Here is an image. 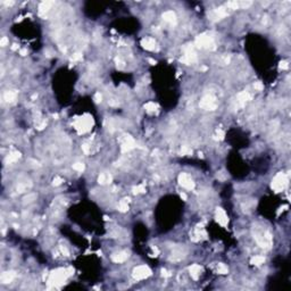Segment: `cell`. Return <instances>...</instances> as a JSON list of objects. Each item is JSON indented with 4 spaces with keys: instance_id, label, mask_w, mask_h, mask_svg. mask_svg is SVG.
<instances>
[{
    "instance_id": "6da1fadb",
    "label": "cell",
    "mask_w": 291,
    "mask_h": 291,
    "mask_svg": "<svg viewBox=\"0 0 291 291\" xmlns=\"http://www.w3.org/2000/svg\"><path fill=\"white\" fill-rule=\"evenodd\" d=\"M196 44L197 47L202 49H213L215 46V42L213 37H211L209 34H201L196 39Z\"/></svg>"
},
{
    "instance_id": "7a4b0ae2",
    "label": "cell",
    "mask_w": 291,
    "mask_h": 291,
    "mask_svg": "<svg viewBox=\"0 0 291 291\" xmlns=\"http://www.w3.org/2000/svg\"><path fill=\"white\" fill-rule=\"evenodd\" d=\"M286 183H288V178L286 174L277 173L272 181V189H274L276 192H280L286 188Z\"/></svg>"
},
{
    "instance_id": "3957f363",
    "label": "cell",
    "mask_w": 291,
    "mask_h": 291,
    "mask_svg": "<svg viewBox=\"0 0 291 291\" xmlns=\"http://www.w3.org/2000/svg\"><path fill=\"white\" fill-rule=\"evenodd\" d=\"M197 60V55H196V51L193 50V47L188 44L187 47L184 48V55L181 58V61L184 63V64H192L195 61Z\"/></svg>"
},
{
    "instance_id": "277c9868",
    "label": "cell",
    "mask_w": 291,
    "mask_h": 291,
    "mask_svg": "<svg viewBox=\"0 0 291 291\" xmlns=\"http://www.w3.org/2000/svg\"><path fill=\"white\" fill-rule=\"evenodd\" d=\"M200 107L207 110H214L217 107V103H216L215 97L213 94H206L204 96V98L200 101Z\"/></svg>"
},
{
    "instance_id": "5b68a950",
    "label": "cell",
    "mask_w": 291,
    "mask_h": 291,
    "mask_svg": "<svg viewBox=\"0 0 291 291\" xmlns=\"http://www.w3.org/2000/svg\"><path fill=\"white\" fill-rule=\"evenodd\" d=\"M227 7L226 6H223V7H218V8H216V9H213L208 14V17H209V19L211 21H214V22H216V21H220V19L224 18L226 15H227Z\"/></svg>"
},
{
    "instance_id": "8992f818",
    "label": "cell",
    "mask_w": 291,
    "mask_h": 291,
    "mask_svg": "<svg viewBox=\"0 0 291 291\" xmlns=\"http://www.w3.org/2000/svg\"><path fill=\"white\" fill-rule=\"evenodd\" d=\"M150 274V268L148 266H146V265H140V266L134 268V271H133V277L136 280H143V279L149 276Z\"/></svg>"
},
{
    "instance_id": "52a82bcc",
    "label": "cell",
    "mask_w": 291,
    "mask_h": 291,
    "mask_svg": "<svg viewBox=\"0 0 291 291\" xmlns=\"http://www.w3.org/2000/svg\"><path fill=\"white\" fill-rule=\"evenodd\" d=\"M178 183L182 188L187 190H192L195 188V182L191 178V176L187 173H181L178 175Z\"/></svg>"
},
{
    "instance_id": "ba28073f",
    "label": "cell",
    "mask_w": 291,
    "mask_h": 291,
    "mask_svg": "<svg viewBox=\"0 0 291 291\" xmlns=\"http://www.w3.org/2000/svg\"><path fill=\"white\" fill-rule=\"evenodd\" d=\"M136 147V141L133 138H131L130 136H124L122 140V146H121V149L123 152H127L131 149H133Z\"/></svg>"
},
{
    "instance_id": "9c48e42d",
    "label": "cell",
    "mask_w": 291,
    "mask_h": 291,
    "mask_svg": "<svg viewBox=\"0 0 291 291\" xmlns=\"http://www.w3.org/2000/svg\"><path fill=\"white\" fill-rule=\"evenodd\" d=\"M91 125H92V119L90 117H83L81 118V119H79L77 122H76L75 126L76 129H79L80 131L82 132H87L90 130V127H91Z\"/></svg>"
},
{
    "instance_id": "30bf717a",
    "label": "cell",
    "mask_w": 291,
    "mask_h": 291,
    "mask_svg": "<svg viewBox=\"0 0 291 291\" xmlns=\"http://www.w3.org/2000/svg\"><path fill=\"white\" fill-rule=\"evenodd\" d=\"M141 46L145 48V49H147V50H150V51H154V50L156 49V47H157L155 39L149 38V37H148V38L142 39V41H141Z\"/></svg>"
},
{
    "instance_id": "8fae6325",
    "label": "cell",
    "mask_w": 291,
    "mask_h": 291,
    "mask_svg": "<svg viewBox=\"0 0 291 291\" xmlns=\"http://www.w3.org/2000/svg\"><path fill=\"white\" fill-rule=\"evenodd\" d=\"M216 220L217 222L221 224L222 226H225L229 222V218H227V215L225 214V211H223L222 208H218L216 211Z\"/></svg>"
},
{
    "instance_id": "7c38bea8",
    "label": "cell",
    "mask_w": 291,
    "mask_h": 291,
    "mask_svg": "<svg viewBox=\"0 0 291 291\" xmlns=\"http://www.w3.org/2000/svg\"><path fill=\"white\" fill-rule=\"evenodd\" d=\"M52 5H54V2H51V1H42L40 4V6H39V15L40 16H46L49 13V10H50Z\"/></svg>"
},
{
    "instance_id": "4fadbf2b",
    "label": "cell",
    "mask_w": 291,
    "mask_h": 291,
    "mask_svg": "<svg viewBox=\"0 0 291 291\" xmlns=\"http://www.w3.org/2000/svg\"><path fill=\"white\" fill-rule=\"evenodd\" d=\"M163 19L166 23L173 25V24L176 23V15H175L173 10H167V11H165L163 14Z\"/></svg>"
},
{
    "instance_id": "5bb4252c",
    "label": "cell",
    "mask_w": 291,
    "mask_h": 291,
    "mask_svg": "<svg viewBox=\"0 0 291 291\" xmlns=\"http://www.w3.org/2000/svg\"><path fill=\"white\" fill-rule=\"evenodd\" d=\"M127 258H129V253H127V251H119V253H114L113 256H112V259H113L115 263H123V262H125Z\"/></svg>"
},
{
    "instance_id": "9a60e30c",
    "label": "cell",
    "mask_w": 291,
    "mask_h": 291,
    "mask_svg": "<svg viewBox=\"0 0 291 291\" xmlns=\"http://www.w3.org/2000/svg\"><path fill=\"white\" fill-rule=\"evenodd\" d=\"M249 99H250V94H249L248 92L244 91V92H241V93L238 94V98H237V103H238L239 106H244V103H247Z\"/></svg>"
},
{
    "instance_id": "2e32d148",
    "label": "cell",
    "mask_w": 291,
    "mask_h": 291,
    "mask_svg": "<svg viewBox=\"0 0 291 291\" xmlns=\"http://www.w3.org/2000/svg\"><path fill=\"white\" fill-rule=\"evenodd\" d=\"M14 277H15V273L11 272V271H8V272H5L1 274L0 281L2 282V283H9V282H11L14 280Z\"/></svg>"
},
{
    "instance_id": "e0dca14e",
    "label": "cell",
    "mask_w": 291,
    "mask_h": 291,
    "mask_svg": "<svg viewBox=\"0 0 291 291\" xmlns=\"http://www.w3.org/2000/svg\"><path fill=\"white\" fill-rule=\"evenodd\" d=\"M200 272H201V267H200L199 265H197V264H195V265H192V266L190 267V275H191L192 279H195V280H198V279H199Z\"/></svg>"
},
{
    "instance_id": "ac0fdd59",
    "label": "cell",
    "mask_w": 291,
    "mask_h": 291,
    "mask_svg": "<svg viewBox=\"0 0 291 291\" xmlns=\"http://www.w3.org/2000/svg\"><path fill=\"white\" fill-rule=\"evenodd\" d=\"M16 97H17V93H16L15 91H13V90L6 91L5 93H4V100H5L6 103H14L15 100H16Z\"/></svg>"
},
{
    "instance_id": "d6986e66",
    "label": "cell",
    "mask_w": 291,
    "mask_h": 291,
    "mask_svg": "<svg viewBox=\"0 0 291 291\" xmlns=\"http://www.w3.org/2000/svg\"><path fill=\"white\" fill-rule=\"evenodd\" d=\"M112 180H113V178H112V175L108 173H103L100 174V176H99L98 181L100 184H106V183H110L112 182Z\"/></svg>"
},
{
    "instance_id": "ffe728a7",
    "label": "cell",
    "mask_w": 291,
    "mask_h": 291,
    "mask_svg": "<svg viewBox=\"0 0 291 291\" xmlns=\"http://www.w3.org/2000/svg\"><path fill=\"white\" fill-rule=\"evenodd\" d=\"M19 152H17V151H14V152H10L9 155L7 156V158H6V163H14V162H16V160L19 158Z\"/></svg>"
},
{
    "instance_id": "44dd1931",
    "label": "cell",
    "mask_w": 291,
    "mask_h": 291,
    "mask_svg": "<svg viewBox=\"0 0 291 291\" xmlns=\"http://www.w3.org/2000/svg\"><path fill=\"white\" fill-rule=\"evenodd\" d=\"M145 108L148 113L154 114L156 110H157V105H156L155 103H152V101H149V103H147L145 105Z\"/></svg>"
},
{
    "instance_id": "7402d4cb",
    "label": "cell",
    "mask_w": 291,
    "mask_h": 291,
    "mask_svg": "<svg viewBox=\"0 0 291 291\" xmlns=\"http://www.w3.org/2000/svg\"><path fill=\"white\" fill-rule=\"evenodd\" d=\"M37 199V193H28V196H25L23 198V204H30L33 202Z\"/></svg>"
},
{
    "instance_id": "603a6c76",
    "label": "cell",
    "mask_w": 291,
    "mask_h": 291,
    "mask_svg": "<svg viewBox=\"0 0 291 291\" xmlns=\"http://www.w3.org/2000/svg\"><path fill=\"white\" fill-rule=\"evenodd\" d=\"M264 262H265V258L263 256H255L251 259V264H253V265H262V264H264Z\"/></svg>"
},
{
    "instance_id": "cb8c5ba5",
    "label": "cell",
    "mask_w": 291,
    "mask_h": 291,
    "mask_svg": "<svg viewBox=\"0 0 291 291\" xmlns=\"http://www.w3.org/2000/svg\"><path fill=\"white\" fill-rule=\"evenodd\" d=\"M217 272L220 273V274H227L229 268H227V266L224 265V264H218V266H217Z\"/></svg>"
},
{
    "instance_id": "d4e9b609",
    "label": "cell",
    "mask_w": 291,
    "mask_h": 291,
    "mask_svg": "<svg viewBox=\"0 0 291 291\" xmlns=\"http://www.w3.org/2000/svg\"><path fill=\"white\" fill-rule=\"evenodd\" d=\"M127 208H129V206H127L126 199H124V200H121V201H119V204H118V209H119L121 211H126Z\"/></svg>"
},
{
    "instance_id": "484cf974",
    "label": "cell",
    "mask_w": 291,
    "mask_h": 291,
    "mask_svg": "<svg viewBox=\"0 0 291 291\" xmlns=\"http://www.w3.org/2000/svg\"><path fill=\"white\" fill-rule=\"evenodd\" d=\"M73 169L76 172H83L84 171V164L83 163H75L73 165Z\"/></svg>"
},
{
    "instance_id": "4316f807",
    "label": "cell",
    "mask_w": 291,
    "mask_h": 291,
    "mask_svg": "<svg viewBox=\"0 0 291 291\" xmlns=\"http://www.w3.org/2000/svg\"><path fill=\"white\" fill-rule=\"evenodd\" d=\"M191 152H192V150H191V148L188 147V146H183L182 149H181V154H182V155H189V154H191Z\"/></svg>"
},
{
    "instance_id": "83f0119b",
    "label": "cell",
    "mask_w": 291,
    "mask_h": 291,
    "mask_svg": "<svg viewBox=\"0 0 291 291\" xmlns=\"http://www.w3.org/2000/svg\"><path fill=\"white\" fill-rule=\"evenodd\" d=\"M253 88L256 90H258V91H262V90L264 89V85L262 82H255V84H253Z\"/></svg>"
},
{
    "instance_id": "f1b7e54d",
    "label": "cell",
    "mask_w": 291,
    "mask_h": 291,
    "mask_svg": "<svg viewBox=\"0 0 291 291\" xmlns=\"http://www.w3.org/2000/svg\"><path fill=\"white\" fill-rule=\"evenodd\" d=\"M63 182H64V180L61 178H59V176H56V178H54V185H60Z\"/></svg>"
},
{
    "instance_id": "f546056e",
    "label": "cell",
    "mask_w": 291,
    "mask_h": 291,
    "mask_svg": "<svg viewBox=\"0 0 291 291\" xmlns=\"http://www.w3.org/2000/svg\"><path fill=\"white\" fill-rule=\"evenodd\" d=\"M133 190H134V193L143 192V191H145V187H143V185H138V187H136Z\"/></svg>"
},
{
    "instance_id": "4dcf8cb0",
    "label": "cell",
    "mask_w": 291,
    "mask_h": 291,
    "mask_svg": "<svg viewBox=\"0 0 291 291\" xmlns=\"http://www.w3.org/2000/svg\"><path fill=\"white\" fill-rule=\"evenodd\" d=\"M116 65H117V67L119 70H122V68H124V66H125V63L117 58V59H116Z\"/></svg>"
},
{
    "instance_id": "1f68e13d",
    "label": "cell",
    "mask_w": 291,
    "mask_h": 291,
    "mask_svg": "<svg viewBox=\"0 0 291 291\" xmlns=\"http://www.w3.org/2000/svg\"><path fill=\"white\" fill-rule=\"evenodd\" d=\"M72 59H73L74 61L81 60V59H82V55H81L80 52H77V54H74V55H73V57H72Z\"/></svg>"
},
{
    "instance_id": "d6a6232c",
    "label": "cell",
    "mask_w": 291,
    "mask_h": 291,
    "mask_svg": "<svg viewBox=\"0 0 291 291\" xmlns=\"http://www.w3.org/2000/svg\"><path fill=\"white\" fill-rule=\"evenodd\" d=\"M7 43H8V38H6V37H4V38L0 40V46H1V47L7 46Z\"/></svg>"
},
{
    "instance_id": "836d02e7",
    "label": "cell",
    "mask_w": 291,
    "mask_h": 291,
    "mask_svg": "<svg viewBox=\"0 0 291 291\" xmlns=\"http://www.w3.org/2000/svg\"><path fill=\"white\" fill-rule=\"evenodd\" d=\"M101 99H103V96L99 93V92H97V93L94 94V101H96V103H100Z\"/></svg>"
},
{
    "instance_id": "e575fe53",
    "label": "cell",
    "mask_w": 291,
    "mask_h": 291,
    "mask_svg": "<svg viewBox=\"0 0 291 291\" xmlns=\"http://www.w3.org/2000/svg\"><path fill=\"white\" fill-rule=\"evenodd\" d=\"M82 150L84 151V154H89L90 151V146L87 145V143H84V145L82 146Z\"/></svg>"
},
{
    "instance_id": "d590c367",
    "label": "cell",
    "mask_w": 291,
    "mask_h": 291,
    "mask_svg": "<svg viewBox=\"0 0 291 291\" xmlns=\"http://www.w3.org/2000/svg\"><path fill=\"white\" fill-rule=\"evenodd\" d=\"M46 124H47V122H46V121H42V122H40L37 124V127H38L39 130H42L43 127L46 126Z\"/></svg>"
},
{
    "instance_id": "8d00e7d4",
    "label": "cell",
    "mask_w": 291,
    "mask_h": 291,
    "mask_svg": "<svg viewBox=\"0 0 291 291\" xmlns=\"http://www.w3.org/2000/svg\"><path fill=\"white\" fill-rule=\"evenodd\" d=\"M288 67H289V65H288L286 61H282L280 64V68H282V70H288Z\"/></svg>"
},
{
    "instance_id": "74e56055",
    "label": "cell",
    "mask_w": 291,
    "mask_h": 291,
    "mask_svg": "<svg viewBox=\"0 0 291 291\" xmlns=\"http://www.w3.org/2000/svg\"><path fill=\"white\" fill-rule=\"evenodd\" d=\"M108 103H109L110 106H118V101H116L115 99H110V100H108Z\"/></svg>"
},
{
    "instance_id": "f35d334b",
    "label": "cell",
    "mask_w": 291,
    "mask_h": 291,
    "mask_svg": "<svg viewBox=\"0 0 291 291\" xmlns=\"http://www.w3.org/2000/svg\"><path fill=\"white\" fill-rule=\"evenodd\" d=\"M217 178L223 181V180H225V178H226V176L224 175V173H223V172H220V173L217 174Z\"/></svg>"
},
{
    "instance_id": "ab89813d",
    "label": "cell",
    "mask_w": 291,
    "mask_h": 291,
    "mask_svg": "<svg viewBox=\"0 0 291 291\" xmlns=\"http://www.w3.org/2000/svg\"><path fill=\"white\" fill-rule=\"evenodd\" d=\"M26 52H28V50H26V49H22V50L19 51V54H21L22 56H25V55H26Z\"/></svg>"
},
{
    "instance_id": "60d3db41",
    "label": "cell",
    "mask_w": 291,
    "mask_h": 291,
    "mask_svg": "<svg viewBox=\"0 0 291 291\" xmlns=\"http://www.w3.org/2000/svg\"><path fill=\"white\" fill-rule=\"evenodd\" d=\"M180 196H181V198H182V199H184V200H187V196H185V193L182 192V193H181V195H180Z\"/></svg>"
}]
</instances>
